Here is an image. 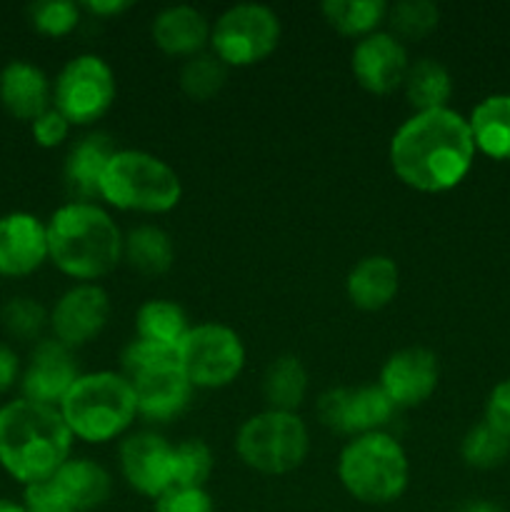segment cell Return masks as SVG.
<instances>
[{
	"label": "cell",
	"instance_id": "11",
	"mask_svg": "<svg viewBox=\"0 0 510 512\" xmlns=\"http://www.w3.org/2000/svg\"><path fill=\"white\" fill-rule=\"evenodd\" d=\"M115 73L100 55L83 53L63 65L53 85V108L70 125H93L115 103Z\"/></svg>",
	"mask_w": 510,
	"mask_h": 512
},
{
	"label": "cell",
	"instance_id": "31",
	"mask_svg": "<svg viewBox=\"0 0 510 512\" xmlns=\"http://www.w3.org/2000/svg\"><path fill=\"white\" fill-rule=\"evenodd\" d=\"M228 80V68L213 53H198L185 60L180 68V88L190 100H210L223 90Z\"/></svg>",
	"mask_w": 510,
	"mask_h": 512
},
{
	"label": "cell",
	"instance_id": "33",
	"mask_svg": "<svg viewBox=\"0 0 510 512\" xmlns=\"http://www.w3.org/2000/svg\"><path fill=\"white\" fill-rule=\"evenodd\" d=\"M213 468V450L203 440L188 438L173 448L175 488H205Z\"/></svg>",
	"mask_w": 510,
	"mask_h": 512
},
{
	"label": "cell",
	"instance_id": "17",
	"mask_svg": "<svg viewBox=\"0 0 510 512\" xmlns=\"http://www.w3.org/2000/svg\"><path fill=\"white\" fill-rule=\"evenodd\" d=\"M78 378L80 370L75 365L73 350L55 338L40 340L30 353L28 368L20 378V390L25 400L58 408Z\"/></svg>",
	"mask_w": 510,
	"mask_h": 512
},
{
	"label": "cell",
	"instance_id": "3",
	"mask_svg": "<svg viewBox=\"0 0 510 512\" xmlns=\"http://www.w3.org/2000/svg\"><path fill=\"white\" fill-rule=\"evenodd\" d=\"M48 228V260L68 278L95 283L123 260V238L108 210L85 200L60 205Z\"/></svg>",
	"mask_w": 510,
	"mask_h": 512
},
{
	"label": "cell",
	"instance_id": "14",
	"mask_svg": "<svg viewBox=\"0 0 510 512\" xmlns=\"http://www.w3.org/2000/svg\"><path fill=\"white\" fill-rule=\"evenodd\" d=\"M440 383L438 355L420 345L395 350L380 368V390L388 395L395 410L418 408Z\"/></svg>",
	"mask_w": 510,
	"mask_h": 512
},
{
	"label": "cell",
	"instance_id": "19",
	"mask_svg": "<svg viewBox=\"0 0 510 512\" xmlns=\"http://www.w3.org/2000/svg\"><path fill=\"white\" fill-rule=\"evenodd\" d=\"M53 88L43 70L30 60H10L0 70V103L15 120L33 123L50 108Z\"/></svg>",
	"mask_w": 510,
	"mask_h": 512
},
{
	"label": "cell",
	"instance_id": "35",
	"mask_svg": "<svg viewBox=\"0 0 510 512\" xmlns=\"http://www.w3.org/2000/svg\"><path fill=\"white\" fill-rule=\"evenodd\" d=\"M5 333L18 340H35L48 325V313L33 298H10L0 310Z\"/></svg>",
	"mask_w": 510,
	"mask_h": 512
},
{
	"label": "cell",
	"instance_id": "7",
	"mask_svg": "<svg viewBox=\"0 0 510 512\" xmlns=\"http://www.w3.org/2000/svg\"><path fill=\"white\" fill-rule=\"evenodd\" d=\"M120 360H123V375L135 393L138 415L165 423L183 413L193 388L180 370L175 350L133 340L123 350Z\"/></svg>",
	"mask_w": 510,
	"mask_h": 512
},
{
	"label": "cell",
	"instance_id": "13",
	"mask_svg": "<svg viewBox=\"0 0 510 512\" xmlns=\"http://www.w3.org/2000/svg\"><path fill=\"white\" fill-rule=\"evenodd\" d=\"M110 318V298L100 285L78 283L55 300L48 315L53 338L75 350L98 338Z\"/></svg>",
	"mask_w": 510,
	"mask_h": 512
},
{
	"label": "cell",
	"instance_id": "20",
	"mask_svg": "<svg viewBox=\"0 0 510 512\" xmlns=\"http://www.w3.org/2000/svg\"><path fill=\"white\" fill-rule=\"evenodd\" d=\"M210 28L203 13L193 5H170L153 20V43L173 58H193L210 45Z\"/></svg>",
	"mask_w": 510,
	"mask_h": 512
},
{
	"label": "cell",
	"instance_id": "8",
	"mask_svg": "<svg viewBox=\"0 0 510 512\" xmlns=\"http://www.w3.org/2000/svg\"><path fill=\"white\" fill-rule=\"evenodd\" d=\"M310 435L298 413L263 410L240 425L235 453L250 470L263 475H288L305 463Z\"/></svg>",
	"mask_w": 510,
	"mask_h": 512
},
{
	"label": "cell",
	"instance_id": "15",
	"mask_svg": "<svg viewBox=\"0 0 510 512\" xmlns=\"http://www.w3.org/2000/svg\"><path fill=\"white\" fill-rule=\"evenodd\" d=\"M173 448L158 433L128 435L120 445V470L135 493L158 500L175 488Z\"/></svg>",
	"mask_w": 510,
	"mask_h": 512
},
{
	"label": "cell",
	"instance_id": "27",
	"mask_svg": "<svg viewBox=\"0 0 510 512\" xmlns=\"http://www.w3.org/2000/svg\"><path fill=\"white\" fill-rule=\"evenodd\" d=\"M123 260L143 275H163L175 263V245L163 228L140 225L123 238Z\"/></svg>",
	"mask_w": 510,
	"mask_h": 512
},
{
	"label": "cell",
	"instance_id": "37",
	"mask_svg": "<svg viewBox=\"0 0 510 512\" xmlns=\"http://www.w3.org/2000/svg\"><path fill=\"white\" fill-rule=\"evenodd\" d=\"M70 128H73V125H70L68 120H65V115L58 113L55 108H48L30 123L33 140L40 148H58V145H63Z\"/></svg>",
	"mask_w": 510,
	"mask_h": 512
},
{
	"label": "cell",
	"instance_id": "23",
	"mask_svg": "<svg viewBox=\"0 0 510 512\" xmlns=\"http://www.w3.org/2000/svg\"><path fill=\"white\" fill-rule=\"evenodd\" d=\"M113 153V143L103 133L85 135L68 150V158H65V183L73 190L75 198L85 200V203H90V198H98L100 178H103Z\"/></svg>",
	"mask_w": 510,
	"mask_h": 512
},
{
	"label": "cell",
	"instance_id": "24",
	"mask_svg": "<svg viewBox=\"0 0 510 512\" xmlns=\"http://www.w3.org/2000/svg\"><path fill=\"white\" fill-rule=\"evenodd\" d=\"M475 150L490 160H510V93L480 100L468 118Z\"/></svg>",
	"mask_w": 510,
	"mask_h": 512
},
{
	"label": "cell",
	"instance_id": "1",
	"mask_svg": "<svg viewBox=\"0 0 510 512\" xmlns=\"http://www.w3.org/2000/svg\"><path fill=\"white\" fill-rule=\"evenodd\" d=\"M468 118L450 108L413 113L390 138L398 180L418 193H448L468 178L475 160Z\"/></svg>",
	"mask_w": 510,
	"mask_h": 512
},
{
	"label": "cell",
	"instance_id": "34",
	"mask_svg": "<svg viewBox=\"0 0 510 512\" xmlns=\"http://www.w3.org/2000/svg\"><path fill=\"white\" fill-rule=\"evenodd\" d=\"M80 13L83 8L70 0H40L28 8L33 28L48 38H65L73 33L80 23Z\"/></svg>",
	"mask_w": 510,
	"mask_h": 512
},
{
	"label": "cell",
	"instance_id": "12",
	"mask_svg": "<svg viewBox=\"0 0 510 512\" xmlns=\"http://www.w3.org/2000/svg\"><path fill=\"white\" fill-rule=\"evenodd\" d=\"M395 405L380 385L363 388H330L318 400V418L333 433L358 438L365 433H380L390 423Z\"/></svg>",
	"mask_w": 510,
	"mask_h": 512
},
{
	"label": "cell",
	"instance_id": "25",
	"mask_svg": "<svg viewBox=\"0 0 510 512\" xmlns=\"http://www.w3.org/2000/svg\"><path fill=\"white\" fill-rule=\"evenodd\" d=\"M190 328L193 325L188 323L185 310L178 303H173V300H148L135 313V333H138V340L158 345V348L178 350V345L183 343Z\"/></svg>",
	"mask_w": 510,
	"mask_h": 512
},
{
	"label": "cell",
	"instance_id": "6",
	"mask_svg": "<svg viewBox=\"0 0 510 512\" xmlns=\"http://www.w3.org/2000/svg\"><path fill=\"white\" fill-rule=\"evenodd\" d=\"M338 478L350 498L365 505L395 503L410 480L408 453L388 433L350 438L338 458Z\"/></svg>",
	"mask_w": 510,
	"mask_h": 512
},
{
	"label": "cell",
	"instance_id": "4",
	"mask_svg": "<svg viewBox=\"0 0 510 512\" xmlns=\"http://www.w3.org/2000/svg\"><path fill=\"white\" fill-rule=\"evenodd\" d=\"M58 410L73 438L88 445H105L120 438L138 418V403L128 378L113 370L80 373Z\"/></svg>",
	"mask_w": 510,
	"mask_h": 512
},
{
	"label": "cell",
	"instance_id": "2",
	"mask_svg": "<svg viewBox=\"0 0 510 512\" xmlns=\"http://www.w3.org/2000/svg\"><path fill=\"white\" fill-rule=\"evenodd\" d=\"M73 440L53 405L25 398L0 405V468L23 488L53 478L70 460Z\"/></svg>",
	"mask_w": 510,
	"mask_h": 512
},
{
	"label": "cell",
	"instance_id": "28",
	"mask_svg": "<svg viewBox=\"0 0 510 512\" xmlns=\"http://www.w3.org/2000/svg\"><path fill=\"white\" fill-rule=\"evenodd\" d=\"M263 393L270 410L295 413L308 395V370L295 355H280L265 370Z\"/></svg>",
	"mask_w": 510,
	"mask_h": 512
},
{
	"label": "cell",
	"instance_id": "21",
	"mask_svg": "<svg viewBox=\"0 0 510 512\" xmlns=\"http://www.w3.org/2000/svg\"><path fill=\"white\" fill-rule=\"evenodd\" d=\"M400 270L388 255H368L350 268L345 278V293L348 300L360 310H383L398 295Z\"/></svg>",
	"mask_w": 510,
	"mask_h": 512
},
{
	"label": "cell",
	"instance_id": "39",
	"mask_svg": "<svg viewBox=\"0 0 510 512\" xmlns=\"http://www.w3.org/2000/svg\"><path fill=\"white\" fill-rule=\"evenodd\" d=\"M20 378V358L8 345H0V395L8 393Z\"/></svg>",
	"mask_w": 510,
	"mask_h": 512
},
{
	"label": "cell",
	"instance_id": "9",
	"mask_svg": "<svg viewBox=\"0 0 510 512\" xmlns=\"http://www.w3.org/2000/svg\"><path fill=\"white\" fill-rule=\"evenodd\" d=\"M278 43V15L260 3L233 5L210 28V50L225 68H250L275 53Z\"/></svg>",
	"mask_w": 510,
	"mask_h": 512
},
{
	"label": "cell",
	"instance_id": "32",
	"mask_svg": "<svg viewBox=\"0 0 510 512\" xmlns=\"http://www.w3.org/2000/svg\"><path fill=\"white\" fill-rule=\"evenodd\" d=\"M465 465L475 470H493L510 458V438L500 435L488 423L473 425L460 445Z\"/></svg>",
	"mask_w": 510,
	"mask_h": 512
},
{
	"label": "cell",
	"instance_id": "40",
	"mask_svg": "<svg viewBox=\"0 0 510 512\" xmlns=\"http://www.w3.org/2000/svg\"><path fill=\"white\" fill-rule=\"evenodd\" d=\"M80 8L85 13L95 15V18H113V15H120L133 8V3H128V0H85Z\"/></svg>",
	"mask_w": 510,
	"mask_h": 512
},
{
	"label": "cell",
	"instance_id": "30",
	"mask_svg": "<svg viewBox=\"0 0 510 512\" xmlns=\"http://www.w3.org/2000/svg\"><path fill=\"white\" fill-rule=\"evenodd\" d=\"M440 10L430 0H400V3L388 5V18L385 23L390 25L388 33L403 40H423L438 28Z\"/></svg>",
	"mask_w": 510,
	"mask_h": 512
},
{
	"label": "cell",
	"instance_id": "38",
	"mask_svg": "<svg viewBox=\"0 0 510 512\" xmlns=\"http://www.w3.org/2000/svg\"><path fill=\"white\" fill-rule=\"evenodd\" d=\"M490 428L498 430L500 435L510 438V378L495 385L485 403V420Z\"/></svg>",
	"mask_w": 510,
	"mask_h": 512
},
{
	"label": "cell",
	"instance_id": "36",
	"mask_svg": "<svg viewBox=\"0 0 510 512\" xmlns=\"http://www.w3.org/2000/svg\"><path fill=\"white\" fill-rule=\"evenodd\" d=\"M155 512H215L205 488H173L155 500Z\"/></svg>",
	"mask_w": 510,
	"mask_h": 512
},
{
	"label": "cell",
	"instance_id": "26",
	"mask_svg": "<svg viewBox=\"0 0 510 512\" xmlns=\"http://www.w3.org/2000/svg\"><path fill=\"white\" fill-rule=\"evenodd\" d=\"M403 90L415 113L440 110L448 108V100L453 95V78L443 63L433 58H420L410 63Z\"/></svg>",
	"mask_w": 510,
	"mask_h": 512
},
{
	"label": "cell",
	"instance_id": "5",
	"mask_svg": "<svg viewBox=\"0 0 510 512\" xmlns=\"http://www.w3.org/2000/svg\"><path fill=\"white\" fill-rule=\"evenodd\" d=\"M98 198L125 213L163 215L183 198L180 175L148 150H115L98 185Z\"/></svg>",
	"mask_w": 510,
	"mask_h": 512
},
{
	"label": "cell",
	"instance_id": "29",
	"mask_svg": "<svg viewBox=\"0 0 510 512\" xmlns=\"http://www.w3.org/2000/svg\"><path fill=\"white\" fill-rule=\"evenodd\" d=\"M320 10L330 28L358 40L375 33L388 18V3L383 0H325Z\"/></svg>",
	"mask_w": 510,
	"mask_h": 512
},
{
	"label": "cell",
	"instance_id": "22",
	"mask_svg": "<svg viewBox=\"0 0 510 512\" xmlns=\"http://www.w3.org/2000/svg\"><path fill=\"white\" fill-rule=\"evenodd\" d=\"M65 503L73 512H88L100 508L110 498L113 480L100 463L90 458H70L58 473L50 478Z\"/></svg>",
	"mask_w": 510,
	"mask_h": 512
},
{
	"label": "cell",
	"instance_id": "10",
	"mask_svg": "<svg viewBox=\"0 0 510 512\" xmlns=\"http://www.w3.org/2000/svg\"><path fill=\"white\" fill-rule=\"evenodd\" d=\"M175 353L190 388H228L245 368L243 340L233 328L220 323L193 325Z\"/></svg>",
	"mask_w": 510,
	"mask_h": 512
},
{
	"label": "cell",
	"instance_id": "18",
	"mask_svg": "<svg viewBox=\"0 0 510 512\" xmlns=\"http://www.w3.org/2000/svg\"><path fill=\"white\" fill-rule=\"evenodd\" d=\"M48 260V228L25 210H13L0 218V275L25 278Z\"/></svg>",
	"mask_w": 510,
	"mask_h": 512
},
{
	"label": "cell",
	"instance_id": "42",
	"mask_svg": "<svg viewBox=\"0 0 510 512\" xmlns=\"http://www.w3.org/2000/svg\"><path fill=\"white\" fill-rule=\"evenodd\" d=\"M465 512H503V510L495 508V505H490V503H475V505H470Z\"/></svg>",
	"mask_w": 510,
	"mask_h": 512
},
{
	"label": "cell",
	"instance_id": "16",
	"mask_svg": "<svg viewBox=\"0 0 510 512\" xmlns=\"http://www.w3.org/2000/svg\"><path fill=\"white\" fill-rule=\"evenodd\" d=\"M355 83L373 95H390L403 88L410 58L405 43L388 30H375L355 43L350 55Z\"/></svg>",
	"mask_w": 510,
	"mask_h": 512
},
{
	"label": "cell",
	"instance_id": "41",
	"mask_svg": "<svg viewBox=\"0 0 510 512\" xmlns=\"http://www.w3.org/2000/svg\"><path fill=\"white\" fill-rule=\"evenodd\" d=\"M0 512H28L23 503H13V500L0 498Z\"/></svg>",
	"mask_w": 510,
	"mask_h": 512
}]
</instances>
